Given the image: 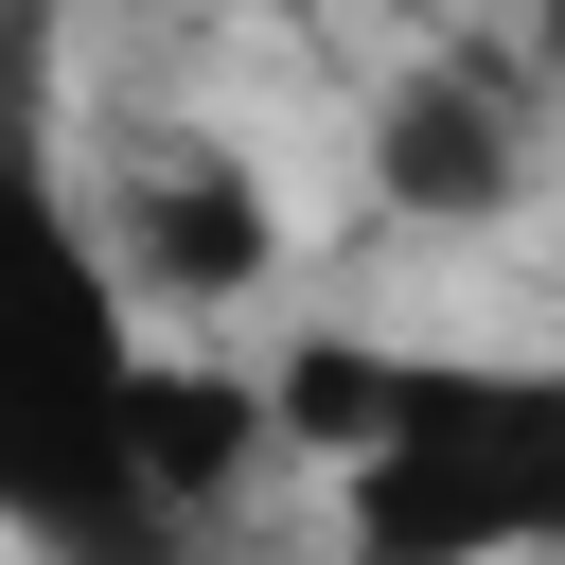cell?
<instances>
[{"label":"cell","instance_id":"6","mask_svg":"<svg viewBox=\"0 0 565 565\" xmlns=\"http://www.w3.org/2000/svg\"><path fill=\"white\" fill-rule=\"evenodd\" d=\"M282 18H300V0H282Z\"/></svg>","mask_w":565,"mask_h":565},{"label":"cell","instance_id":"2","mask_svg":"<svg viewBox=\"0 0 565 565\" xmlns=\"http://www.w3.org/2000/svg\"><path fill=\"white\" fill-rule=\"evenodd\" d=\"M282 459L335 494V565H565V353H371L265 371Z\"/></svg>","mask_w":565,"mask_h":565},{"label":"cell","instance_id":"5","mask_svg":"<svg viewBox=\"0 0 565 565\" xmlns=\"http://www.w3.org/2000/svg\"><path fill=\"white\" fill-rule=\"evenodd\" d=\"M530 88H565V0H530Z\"/></svg>","mask_w":565,"mask_h":565},{"label":"cell","instance_id":"3","mask_svg":"<svg viewBox=\"0 0 565 565\" xmlns=\"http://www.w3.org/2000/svg\"><path fill=\"white\" fill-rule=\"evenodd\" d=\"M88 212H106V265H124L141 318H230V300L282 265V194H265L212 124H141L124 177H88Z\"/></svg>","mask_w":565,"mask_h":565},{"label":"cell","instance_id":"1","mask_svg":"<svg viewBox=\"0 0 565 565\" xmlns=\"http://www.w3.org/2000/svg\"><path fill=\"white\" fill-rule=\"evenodd\" d=\"M159 318L106 265L71 106H53V0H0V547L18 565H212V530L159 477Z\"/></svg>","mask_w":565,"mask_h":565},{"label":"cell","instance_id":"4","mask_svg":"<svg viewBox=\"0 0 565 565\" xmlns=\"http://www.w3.org/2000/svg\"><path fill=\"white\" fill-rule=\"evenodd\" d=\"M371 194L424 230H494L530 194V88L477 53H424L406 88H371Z\"/></svg>","mask_w":565,"mask_h":565}]
</instances>
